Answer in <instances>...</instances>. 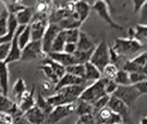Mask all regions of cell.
Returning <instances> with one entry per match:
<instances>
[{
    "label": "cell",
    "instance_id": "obj_1",
    "mask_svg": "<svg viewBox=\"0 0 147 124\" xmlns=\"http://www.w3.org/2000/svg\"><path fill=\"white\" fill-rule=\"evenodd\" d=\"M85 90L84 85H71V86H65L59 91H56L55 94L47 96V101L53 106H64V104H71L75 101H78L80 98L83 91Z\"/></svg>",
    "mask_w": 147,
    "mask_h": 124
},
{
    "label": "cell",
    "instance_id": "obj_2",
    "mask_svg": "<svg viewBox=\"0 0 147 124\" xmlns=\"http://www.w3.org/2000/svg\"><path fill=\"white\" fill-rule=\"evenodd\" d=\"M142 46L144 45L134 38H116L113 49L121 57H130L136 55L142 48Z\"/></svg>",
    "mask_w": 147,
    "mask_h": 124
},
{
    "label": "cell",
    "instance_id": "obj_3",
    "mask_svg": "<svg viewBox=\"0 0 147 124\" xmlns=\"http://www.w3.org/2000/svg\"><path fill=\"white\" fill-rule=\"evenodd\" d=\"M108 80L109 79L101 77L99 80L94 82L92 85L85 87V90L83 91L79 99L84 100V101H86L91 104H94L99 99L107 95L106 92H105V87H106V84L108 83Z\"/></svg>",
    "mask_w": 147,
    "mask_h": 124
},
{
    "label": "cell",
    "instance_id": "obj_4",
    "mask_svg": "<svg viewBox=\"0 0 147 124\" xmlns=\"http://www.w3.org/2000/svg\"><path fill=\"white\" fill-rule=\"evenodd\" d=\"M90 62L95 65L101 72L103 70V68L110 63V56H109V46L106 41H101L99 42L91 56Z\"/></svg>",
    "mask_w": 147,
    "mask_h": 124
},
{
    "label": "cell",
    "instance_id": "obj_5",
    "mask_svg": "<svg viewBox=\"0 0 147 124\" xmlns=\"http://www.w3.org/2000/svg\"><path fill=\"white\" fill-rule=\"evenodd\" d=\"M107 107L109 109H111L114 113H116V114H118L121 116L123 124H132L131 108L129 106H126L123 101H121L119 99H117L114 95H110Z\"/></svg>",
    "mask_w": 147,
    "mask_h": 124
},
{
    "label": "cell",
    "instance_id": "obj_6",
    "mask_svg": "<svg viewBox=\"0 0 147 124\" xmlns=\"http://www.w3.org/2000/svg\"><path fill=\"white\" fill-rule=\"evenodd\" d=\"M113 95L119 99L121 101H123L126 106L131 108L134 104L136 100L140 96V93L134 85H126V86H118Z\"/></svg>",
    "mask_w": 147,
    "mask_h": 124
},
{
    "label": "cell",
    "instance_id": "obj_7",
    "mask_svg": "<svg viewBox=\"0 0 147 124\" xmlns=\"http://www.w3.org/2000/svg\"><path fill=\"white\" fill-rule=\"evenodd\" d=\"M46 54L42 52L41 40H31L22 49V61H33L38 57H45Z\"/></svg>",
    "mask_w": 147,
    "mask_h": 124
},
{
    "label": "cell",
    "instance_id": "obj_8",
    "mask_svg": "<svg viewBox=\"0 0 147 124\" xmlns=\"http://www.w3.org/2000/svg\"><path fill=\"white\" fill-rule=\"evenodd\" d=\"M92 8L95 10V13H96L106 23H108V24L110 25V28L116 29V30H123V26L119 25L118 23H116V22L111 18L110 13H109V5H108L107 1H103V0H101V1H95V2L93 3Z\"/></svg>",
    "mask_w": 147,
    "mask_h": 124
},
{
    "label": "cell",
    "instance_id": "obj_9",
    "mask_svg": "<svg viewBox=\"0 0 147 124\" xmlns=\"http://www.w3.org/2000/svg\"><path fill=\"white\" fill-rule=\"evenodd\" d=\"M62 31V29L56 24V23H48V26L44 33V37L41 39V45H42V52L47 55L48 53H51L52 49V45L55 40V38L57 37V34Z\"/></svg>",
    "mask_w": 147,
    "mask_h": 124
},
{
    "label": "cell",
    "instance_id": "obj_10",
    "mask_svg": "<svg viewBox=\"0 0 147 124\" xmlns=\"http://www.w3.org/2000/svg\"><path fill=\"white\" fill-rule=\"evenodd\" d=\"M75 104H64V106H57L54 107V109L51 111V114L47 116V121L46 124H55L57 122H60L61 119L68 117L69 115H71L75 111Z\"/></svg>",
    "mask_w": 147,
    "mask_h": 124
},
{
    "label": "cell",
    "instance_id": "obj_11",
    "mask_svg": "<svg viewBox=\"0 0 147 124\" xmlns=\"http://www.w3.org/2000/svg\"><path fill=\"white\" fill-rule=\"evenodd\" d=\"M48 26L47 18L44 14H40L38 18H34V21L30 24L31 28V39L32 40H41L44 37V33Z\"/></svg>",
    "mask_w": 147,
    "mask_h": 124
},
{
    "label": "cell",
    "instance_id": "obj_12",
    "mask_svg": "<svg viewBox=\"0 0 147 124\" xmlns=\"http://www.w3.org/2000/svg\"><path fill=\"white\" fill-rule=\"evenodd\" d=\"M94 116L96 117V121L99 124H118V123L123 124L121 116L118 114L114 113L108 107H106L102 110H100L99 113L94 114Z\"/></svg>",
    "mask_w": 147,
    "mask_h": 124
},
{
    "label": "cell",
    "instance_id": "obj_13",
    "mask_svg": "<svg viewBox=\"0 0 147 124\" xmlns=\"http://www.w3.org/2000/svg\"><path fill=\"white\" fill-rule=\"evenodd\" d=\"M18 108L21 110V113L24 115L28 110H30L31 108H33L36 106V99H34V85L31 86L30 91H26L25 94L22 96L21 101L17 103Z\"/></svg>",
    "mask_w": 147,
    "mask_h": 124
},
{
    "label": "cell",
    "instance_id": "obj_14",
    "mask_svg": "<svg viewBox=\"0 0 147 124\" xmlns=\"http://www.w3.org/2000/svg\"><path fill=\"white\" fill-rule=\"evenodd\" d=\"M23 116L31 124H46V121H47V115L36 106L30 110H28Z\"/></svg>",
    "mask_w": 147,
    "mask_h": 124
},
{
    "label": "cell",
    "instance_id": "obj_15",
    "mask_svg": "<svg viewBox=\"0 0 147 124\" xmlns=\"http://www.w3.org/2000/svg\"><path fill=\"white\" fill-rule=\"evenodd\" d=\"M0 92L6 96L9 92V69L5 61L0 62Z\"/></svg>",
    "mask_w": 147,
    "mask_h": 124
},
{
    "label": "cell",
    "instance_id": "obj_16",
    "mask_svg": "<svg viewBox=\"0 0 147 124\" xmlns=\"http://www.w3.org/2000/svg\"><path fill=\"white\" fill-rule=\"evenodd\" d=\"M83 83H85V80L83 78H79V77H76L71 73H65L62 78H60L59 83L54 86V90L55 92L65 87V86H71V85H83Z\"/></svg>",
    "mask_w": 147,
    "mask_h": 124
},
{
    "label": "cell",
    "instance_id": "obj_17",
    "mask_svg": "<svg viewBox=\"0 0 147 124\" xmlns=\"http://www.w3.org/2000/svg\"><path fill=\"white\" fill-rule=\"evenodd\" d=\"M71 5H72V9H74L78 21L80 23H83L90 14V9H91L90 3L86 1H77V2H74Z\"/></svg>",
    "mask_w": 147,
    "mask_h": 124
},
{
    "label": "cell",
    "instance_id": "obj_18",
    "mask_svg": "<svg viewBox=\"0 0 147 124\" xmlns=\"http://www.w3.org/2000/svg\"><path fill=\"white\" fill-rule=\"evenodd\" d=\"M47 57H49L51 60H53V61H55V62L62 64V65L65 67V68L76 64V63H75V60H74V55L65 54L64 52H60V53H48V54H47Z\"/></svg>",
    "mask_w": 147,
    "mask_h": 124
},
{
    "label": "cell",
    "instance_id": "obj_19",
    "mask_svg": "<svg viewBox=\"0 0 147 124\" xmlns=\"http://www.w3.org/2000/svg\"><path fill=\"white\" fill-rule=\"evenodd\" d=\"M94 48H95V46H94V42L91 39V37L87 33H85L84 31L80 30L79 39L77 41V51L87 52V51H91V49H94Z\"/></svg>",
    "mask_w": 147,
    "mask_h": 124
},
{
    "label": "cell",
    "instance_id": "obj_20",
    "mask_svg": "<svg viewBox=\"0 0 147 124\" xmlns=\"http://www.w3.org/2000/svg\"><path fill=\"white\" fill-rule=\"evenodd\" d=\"M101 78V71L93 65L91 62L85 63V75H84V80L85 82H96Z\"/></svg>",
    "mask_w": 147,
    "mask_h": 124
},
{
    "label": "cell",
    "instance_id": "obj_21",
    "mask_svg": "<svg viewBox=\"0 0 147 124\" xmlns=\"http://www.w3.org/2000/svg\"><path fill=\"white\" fill-rule=\"evenodd\" d=\"M25 92H26V85H25L24 79L23 78L16 79V82L14 83V85L11 87V95L16 100V103H18L21 101V99L25 94Z\"/></svg>",
    "mask_w": 147,
    "mask_h": 124
},
{
    "label": "cell",
    "instance_id": "obj_22",
    "mask_svg": "<svg viewBox=\"0 0 147 124\" xmlns=\"http://www.w3.org/2000/svg\"><path fill=\"white\" fill-rule=\"evenodd\" d=\"M16 20L18 25H29V22L31 21L33 16V8L32 7H25L21 11H18L16 15Z\"/></svg>",
    "mask_w": 147,
    "mask_h": 124
},
{
    "label": "cell",
    "instance_id": "obj_23",
    "mask_svg": "<svg viewBox=\"0 0 147 124\" xmlns=\"http://www.w3.org/2000/svg\"><path fill=\"white\" fill-rule=\"evenodd\" d=\"M36 107H38L41 111H44L47 116L51 114V111L54 109V107L47 101L46 98L42 96L40 92H37V98H36Z\"/></svg>",
    "mask_w": 147,
    "mask_h": 124
},
{
    "label": "cell",
    "instance_id": "obj_24",
    "mask_svg": "<svg viewBox=\"0 0 147 124\" xmlns=\"http://www.w3.org/2000/svg\"><path fill=\"white\" fill-rule=\"evenodd\" d=\"M75 113L82 117L84 115H90V114H93V104L84 101V100H80L78 99V103L76 104L75 107Z\"/></svg>",
    "mask_w": 147,
    "mask_h": 124
},
{
    "label": "cell",
    "instance_id": "obj_25",
    "mask_svg": "<svg viewBox=\"0 0 147 124\" xmlns=\"http://www.w3.org/2000/svg\"><path fill=\"white\" fill-rule=\"evenodd\" d=\"M41 64H48V65L53 69V71L55 72V75L59 77V79L62 78V77L67 73V71H65V67H63L62 64H60V63H57V62L51 60L49 57H47V55H46V59L42 60V63H41Z\"/></svg>",
    "mask_w": 147,
    "mask_h": 124
},
{
    "label": "cell",
    "instance_id": "obj_26",
    "mask_svg": "<svg viewBox=\"0 0 147 124\" xmlns=\"http://www.w3.org/2000/svg\"><path fill=\"white\" fill-rule=\"evenodd\" d=\"M2 5L10 15H16L18 11H21L26 7L22 1H2Z\"/></svg>",
    "mask_w": 147,
    "mask_h": 124
},
{
    "label": "cell",
    "instance_id": "obj_27",
    "mask_svg": "<svg viewBox=\"0 0 147 124\" xmlns=\"http://www.w3.org/2000/svg\"><path fill=\"white\" fill-rule=\"evenodd\" d=\"M31 40H32L31 39V28L29 24V25H25V28L18 34V46L21 47V49H23Z\"/></svg>",
    "mask_w": 147,
    "mask_h": 124
},
{
    "label": "cell",
    "instance_id": "obj_28",
    "mask_svg": "<svg viewBox=\"0 0 147 124\" xmlns=\"http://www.w3.org/2000/svg\"><path fill=\"white\" fill-rule=\"evenodd\" d=\"M93 51H94V49H91V51H87V52L77 51V52L74 54V60H75V63H76V64H85V63L90 62Z\"/></svg>",
    "mask_w": 147,
    "mask_h": 124
},
{
    "label": "cell",
    "instance_id": "obj_29",
    "mask_svg": "<svg viewBox=\"0 0 147 124\" xmlns=\"http://www.w3.org/2000/svg\"><path fill=\"white\" fill-rule=\"evenodd\" d=\"M64 45H65V38H64V33H63V30L57 34V37L55 38L53 45H52V49H51V53H60V52H63V48H64Z\"/></svg>",
    "mask_w": 147,
    "mask_h": 124
},
{
    "label": "cell",
    "instance_id": "obj_30",
    "mask_svg": "<svg viewBox=\"0 0 147 124\" xmlns=\"http://www.w3.org/2000/svg\"><path fill=\"white\" fill-rule=\"evenodd\" d=\"M134 34L133 38L140 41L141 44L144 41H147V24H138L136 28H133Z\"/></svg>",
    "mask_w": 147,
    "mask_h": 124
},
{
    "label": "cell",
    "instance_id": "obj_31",
    "mask_svg": "<svg viewBox=\"0 0 147 124\" xmlns=\"http://www.w3.org/2000/svg\"><path fill=\"white\" fill-rule=\"evenodd\" d=\"M41 71H42V73L45 75V77L49 80V83H53V84H57L59 83V77L55 75V72L53 71V69L48 65V64H41L40 65V68H39Z\"/></svg>",
    "mask_w": 147,
    "mask_h": 124
},
{
    "label": "cell",
    "instance_id": "obj_32",
    "mask_svg": "<svg viewBox=\"0 0 147 124\" xmlns=\"http://www.w3.org/2000/svg\"><path fill=\"white\" fill-rule=\"evenodd\" d=\"M118 86H126V85H131L130 84V78H129V73L126 71H124L123 69L122 70H118V72L116 73V76L114 77L113 79Z\"/></svg>",
    "mask_w": 147,
    "mask_h": 124
},
{
    "label": "cell",
    "instance_id": "obj_33",
    "mask_svg": "<svg viewBox=\"0 0 147 124\" xmlns=\"http://www.w3.org/2000/svg\"><path fill=\"white\" fill-rule=\"evenodd\" d=\"M63 33H64L65 42L77 44V41L79 39L80 30L79 29H68V30H63Z\"/></svg>",
    "mask_w": 147,
    "mask_h": 124
},
{
    "label": "cell",
    "instance_id": "obj_34",
    "mask_svg": "<svg viewBox=\"0 0 147 124\" xmlns=\"http://www.w3.org/2000/svg\"><path fill=\"white\" fill-rule=\"evenodd\" d=\"M67 73H71L76 77L83 78L84 79V75H85V64H74L70 65L68 68H65Z\"/></svg>",
    "mask_w": 147,
    "mask_h": 124
},
{
    "label": "cell",
    "instance_id": "obj_35",
    "mask_svg": "<svg viewBox=\"0 0 147 124\" xmlns=\"http://www.w3.org/2000/svg\"><path fill=\"white\" fill-rule=\"evenodd\" d=\"M8 11L3 8V10L0 14V38L7 34L8 31Z\"/></svg>",
    "mask_w": 147,
    "mask_h": 124
},
{
    "label": "cell",
    "instance_id": "obj_36",
    "mask_svg": "<svg viewBox=\"0 0 147 124\" xmlns=\"http://www.w3.org/2000/svg\"><path fill=\"white\" fill-rule=\"evenodd\" d=\"M117 72H118V68L116 67V64H113V63L107 64L102 70L103 78H107V79H114Z\"/></svg>",
    "mask_w": 147,
    "mask_h": 124
},
{
    "label": "cell",
    "instance_id": "obj_37",
    "mask_svg": "<svg viewBox=\"0 0 147 124\" xmlns=\"http://www.w3.org/2000/svg\"><path fill=\"white\" fill-rule=\"evenodd\" d=\"M129 78H130L131 85H136V84L147 80V76L144 75L142 72H131V73H129Z\"/></svg>",
    "mask_w": 147,
    "mask_h": 124
},
{
    "label": "cell",
    "instance_id": "obj_38",
    "mask_svg": "<svg viewBox=\"0 0 147 124\" xmlns=\"http://www.w3.org/2000/svg\"><path fill=\"white\" fill-rule=\"evenodd\" d=\"M108 101H109V95H105L103 98L99 99V100L93 104V115L96 114V113H99V111L102 110L103 108H106L107 104H108Z\"/></svg>",
    "mask_w": 147,
    "mask_h": 124
},
{
    "label": "cell",
    "instance_id": "obj_39",
    "mask_svg": "<svg viewBox=\"0 0 147 124\" xmlns=\"http://www.w3.org/2000/svg\"><path fill=\"white\" fill-rule=\"evenodd\" d=\"M129 60H131L133 63H136L140 67H147V51H145V52L136 55L133 59H129Z\"/></svg>",
    "mask_w": 147,
    "mask_h": 124
},
{
    "label": "cell",
    "instance_id": "obj_40",
    "mask_svg": "<svg viewBox=\"0 0 147 124\" xmlns=\"http://www.w3.org/2000/svg\"><path fill=\"white\" fill-rule=\"evenodd\" d=\"M9 49H10V42L0 44V62L7 60V56L9 54Z\"/></svg>",
    "mask_w": 147,
    "mask_h": 124
},
{
    "label": "cell",
    "instance_id": "obj_41",
    "mask_svg": "<svg viewBox=\"0 0 147 124\" xmlns=\"http://www.w3.org/2000/svg\"><path fill=\"white\" fill-rule=\"evenodd\" d=\"M118 87V85L113 80V79H109L108 80V83L106 84V87H105V92H106V94L107 95H113L114 94V92L116 91V88Z\"/></svg>",
    "mask_w": 147,
    "mask_h": 124
},
{
    "label": "cell",
    "instance_id": "obj_42",
    "mask_svg": "<svg viewBox=\"0 0 147 124\" xmlns=\"http://www.w3.org/2000/svg\"><path fill=\"white\" fill-rule=\"evenodd\" d=\"M79 121H80L83 124H99L98 121H96V117H95L93 114L84 115V116L79 117Z\"/></svg>",
    "mask_w": 147,
    "mask_h": 124
},
{
    "label": "cell",
    "instance_id": "obj_43",
    "mask_svg": "<svg viewBox=\"0 0 147 124\" xmlns=\"http://www.w3.org/2000/svg\"><path fill=\"white\" fill-rule=\"evenodd\" d=\"M63 52H64L65 54L74 55V54L77 52V44H72V42H65L64 48H63Z\"/></svg>",
    "mask_w": 147,
    "mask_h": 124
},
{
    "label": "cell",
    "instance_id": "obj_44",
    "mask_svg": "<svg viewBox=\"0 0 147 124\" xmlns=\"http://www.w3.org/2000/svg\"><path fill=\"white\" fill-rule=\"evenodd\" d=\"M134 86H136L137 90L139 91L140 95L147 94V80H145V82H142V83H139V84H136Z\"/></svg>",
    "mask_w": 147,
    "mask_h": 124
},
{
    "label": "cell",
    "instance_id": "obj_45",
    "mask_svg": "<svg viewBox=\"0 0 147 124\" xmlns=\"http://www.w3.org/2000/svg\"><path fill=\"white\" fill-rule=\"evenodd\" d=\"M0 124H13V117L8 114H2L0 117Z\"/></svg>",
    "mask_w": 147,
    "mask_h": 124
},
{
    "label": "cell",
    "instance_id": "obj_46",
    "mask_svg": "<svg viewBox=\"0 0 147 124\" xmlns=\"http://www.w3.org/2000/svg\"><path fill=\"white\" fill-rule=\"evenodd\" d=\"M144 2H145V1H138V0H133V1H132V3H133V11H134V13L140 11V9H141V7H142Z\"/></svg>",
    "mask_w": 147,
    "mask_h": 124
},
{
    "label": "cell",
    "instance_id": "obj_47",
    "mask_svg": "<svg viewBox=\"0 0 147 124\" xmlns=\"http://www.w3.org/2000/svg\"><path fill=\"white\" fill-rule=\"evenodd\" d=\"M140 17L141 20H147V1L144 2L141 9H140Z\"/></svg>",
    "mask_w": 147,
    "mask_h": 124
},
{
    "label": "cell",
    "instance_id": "obj_48",
    "mask_svg": "<svg viewBox=\"0 0 147 124\" xmlns=\"http://www.w3.org/2000/svg\"><path fill=\"white\" fill-rule=\"evenodd\" d=\"M13 124H31L30 122H28V119H25L24 116H21V117H17L13 121Z\"/></svg>",
    "mask_w": 147,
    "mask_h": 124
},
{
    "label": "cell",
    "instance_id": "obj_49",
    "mask_svg": "<svg viewBox=\"0 0 147 124\" xmlns=\"http://www.w3.org/2000/svg\"><path fill=\"white\" fill-rule=\"evenodd\" d=\"M140 124H147V116H142V117H141Z\"/></svg>",
    "mask_w": 147,
    "mask_h": 124
},
{
    "label": "cell",
    "instance_id": "obj_50",
    "mask_svg": "<svg viewBox=\"0 0 147 124\" xmlns=\"http://www.w3.org/2000/svg\"><path fill=\"white\" fill-rule=\"evenodd\" d=\"M140 72H142L144 75H146V76H147V67H142V68H141V71H140Z\"/></svg>",
    "mask_w": 147,
    "mask_h": 124
},
{
    "label": "cell",
    "instance_id": "obj_51",
    "mask_svg": "<svg viewBox=\"0 0 147 124\" xmlns=\"http://www.w3.org/2000/svg\"><path fill=\"white\" fill-rule=\"evenodd\" d=\"M76 124H83V123H82V122H80V121H79V119H78V121H77V122H76Z\"/></svg>",
    "mask_w": 147,
    "mask_h": 124
},
{
    "label": "cell",
    "instance_id": "obj_52",
    "mask_svg": "<svg viewBox=\"0 0 147 124\" xmlns=\"http://www.w3.org/2000/svg\"><path fill=\"white\" fill-rule=\"evenodd\" d=\"M1 115H2V113H0V117H1Z\"/></svg>",
    "mask_w": 147,
    "mask_h": 124
},
{
    "label": "cell",
    "instance_id": "obj_53",
    "mask_svg": "<svg viewBox=\"0 0 147 124\" xmlns=\"http://www.w3.org/2000/svg\"><path fill=\"white\" fill-rule=\"evenodd\" d=\"M118 124H122V123H118Z\"/></svg>",
    "mask_w": 147,
    "mask_h": 124
}]
</instances>
